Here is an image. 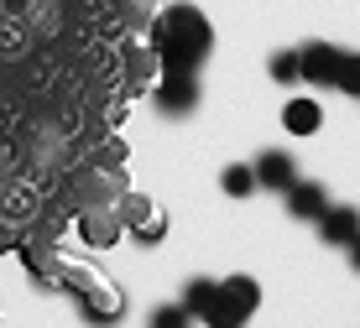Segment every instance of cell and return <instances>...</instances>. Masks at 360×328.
<instances>
[{"instance_id": "6da1fadb", "label": "cell", "mask_w": 360, "mask_h": 328, "mask_svg": "<svg viewBox=\"0 0 360 328\" xmlns=\"http://www.w3.org/2000/svg\"><path fill=\"white\" fill-rule=\"evenodd\" d=\"M152 47H157V63L162 73H198L204 58L214 53V32H209L204 11L193 6H167L152 27Z\"/></svg>"}, {"instance_id": "7a4b0ae2", "label": "cell", "mask_w": 360, "mask_h": 328, "mask_svg": "<svg viewBox=\"0 0 360 328\" xmlns=\"http://www.w3.org/2000/svg\"><path fill=\"white\" fill-rule=\"evenodd\" d=\"M256 302H262V287L251 282V276H225V282H214V297H209L204 318L209 328H245L256 313Z\"/></svg>"}, {"instance_id": "3957f363", "label": "cell", "mask_w": 360, "mask_h": 328, "mask_svg": "<svg viewBox=\"0 0 360 328\" xmlns=\"http://www.w3.org/2000/svg\"><path fill=\"white\" fill-rule=\"evenodd\" d=\"M152 105L167 120H183L198 110V73H162V84L152 89Z\"/></svg>"}, {"instance_id": "277c9868", "label": "cell", "mask_w": 360, "mask_h": 328, "mask_svg": "<svg viewBox=\"0 0 360 328\" xmlns=\"http://www.w3.org/2000/svg\"><path fill=\"white\" fill-rule=\"evenodd\" d=\"M340 58H345V47H334V42L297 47V79L314 84V89H334V79H340Z\"/></svg>"}, {"instance_id": "5b68a950", "label": "cell", "mask_w": 360, "mask_h": 328, "mask_svg": "<svg viewBox=\"0 0 360 328\" xmlns=\"http://www.w3.org/2000/svg\"><path fill=\"white\" fill-rule=\"evenodd\" d=\"M251 172H256V188H266V193H288L297 183V162L288 151H262V157L251 162Z\"/></svg>"}, {"instance_id": "8992f818", "label": "cell", "mask_w": 360, "mask_h": 328, "mask_svg": "<svg viewBox=\"0 0 360 328\" xmlns=\"http://www.w3.org/2000/svg\"><path fill=\"white\" fill-rule=\"evenodd\" d=\"M360 235V209H350V204H329L324 214H319V240L324 245H350V240Z\"/></svg>"}, {"instance_id": "52a82bcc", "label": "cell", "mask_w": 360, "mask_h": 328, "mask_svg": "<svg viewBox=\"0 0 360 328\" xmlns=\"http://www.w3.org/2000/svg\"><path fill=\"white\" fill-rule=\"evenodd\" d=\"M282 198H288V214H292V219H319V214L329 209L324 183H308V178H297V183H292Z\"/></svg>"}, {"instance_id": "ba28073f", "label": "cell", "mask_w": 360, "mask_h": 328, "mask_svg": "<svg viewBox=\"0 0 360 328\" xmlns=\"http://www.w3.org/2000/svg\"><path fill=\"white\" fill-rule=\"evenodd\" d=\"M282 125H288L292 136H314L319 125H324V110H319V99L297 94V99H288V110H282Z\"/></svg>"}, {"instance_id": "9c48e42d", "label": "cell", "mask_w": 360, "mask_h": 328, "mask_svg": "<svg viewBox=\"0 0 360 328\" xmlns=\"http://www.w3.org/2000/svg\"><path fill=\"white\" fill-rule=\"evenodd\" d=\"M146 328H193V313L183 308V302H162V308H152Z\"/></svg>"}, {"instance_id": "30bf717a", "label": "cell", "mask_w": 360, "mask_h": 328, "mask_svg": "<svg viewBox=\"0 0 360 328\" xmlns=\"http://www.w3.org/2000/svg\"><path fill=\"white\" fill-rule=\"evenodd\" d=\"M219 188H225L230 198H251V193H256V172L235 162V167H225V178H219Z\"/></svg>"}, {"instance_id": "8fae6325", "label": "cell", "mask_w": 360, "mask_h": 328, "mask_svg": "<svg viewBox=\"0 0 360 328\" xmlns=\"http://www.w3.org/2000/svg\"><path fill=\"white\" fill-rule=\"evenodd\" d=\"M209 297H214V282L209 276H193L188 287H183V308L193 313V318H204V308H209Z\"/></svg>"}, {"instance_id": "7c38bea8", "label": "cell", "mask_w": 360, "mask_h": 328, "mask_svg": "<svg viewBox=\"0 0 360 328\" xmlns=\"http://www.w3.org/2000/svg\"><path fill=\"white\" fill-rule=\"evenodd\" d=\"M334 89H345L350 99H360V53L340 58V79H334Z\"/></svg>"}, {"instance_id": "4fadbf2b", "label": "cell", "mask_w": 360, "mask_h": 328, "mask_svg": "<svg viewBox=\"0 0 360 328\" xmlns=\"http://www.w3.org/2000/svg\"><path fill=\"white\" fill-rule=\"evenodd\" d=\"M266 68H271V79H277V84H297V53H277Z\"/></svg>"}, {"instance_id": "5bb4252c", "label": "cell", "mask_w": 360, "mask_h": 328, "mask_svg": "<svg viewBox=\"0 0 360 328\" xmlns=\"http://www.w3.org/2000/svg\"><path fill=\"white\" fill-rule=\"evenodd\" d=\"M345 250H350V266L360 271V235H355V240H350V245H345Z\"/></svg>"}]
</instances>
